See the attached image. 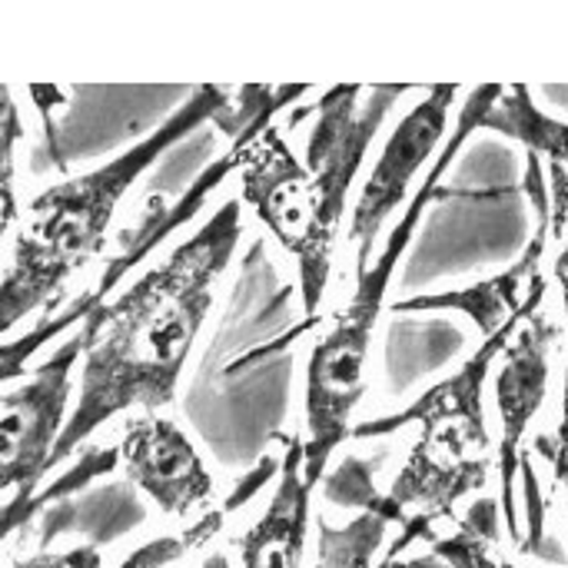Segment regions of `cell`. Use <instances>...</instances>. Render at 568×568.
<instances>
[{
  "label": "cell",
  "mask_w": 568,
  "mask_h": 568,
  "mask_svg": "<svg viewBox=\"0 0 568 568\" xmlns=\"http://www.w3.org/2000/svg\"><path fill=\"white\" fill-rule=\"evenodd\" d=\"M536 313V310H532ZM523 313L519 320H513L506 329H499L493 339H486L453 376H446L443 383H436L433 389H426L419 399H413L403 413L396 416H383V419H369L353 426L349 439H373V436H389L403 426H433V423H459V426H486V406H483V393L489 376L496 373L499 356L506 353V346L513 343L516 329L532 316Z\"/></svg>",
  "instance_id": "7c38bea8"
},
{
  "label": "cell",
  "mask_w": 568,
  "mask_h": 568,
  "mask_svg": "<svg viewBox=\"0 0 568 568\" xmlns=\"http://www.w3.org/2000/svg\"><path fill=\"white\" fill-rule=\"evenodd\" d=\"M559 339V323L536 310L513 336L506 353L496 363V416H499V483H503V513L509 536L519 539L516 519V473L523 466V443L532 429V419L542 413L552 379V346Z\"/></svg>",
  "instance_id": "9c48e42d"
},
{
  "label": "cell",
  "mask_w": 568,
  "mask_h": 568,
  "mask_svg": "<svg viewBox=\"0 0 568 568\" xmlns=\"http://www.w3.org/2000/svg\"><path fill=\"white\" fill-rule=\"evenodd\" d=\"M10 568H103V559L93 542H80L63 552H37L30 559H17Z\"/></svg>",
  "instance_id": "ac0fdd59"
},
{
  "label": "cell",
  "mask_w": 568,
  "mask_h": 568,
  "mask_svg": "<svg viewBox=\"0 0 568 568\" xmlns=\"http://www.w3.org/2000/svg\"><path fill=\"white\" fill-rule=\"evenodd\" d=\"M243 236V200H226L163 263L150 266L113 303L100 306V333L80 366V399L53 449L73 456L120 413H160L176 399L186 359L213 310L216 283Z\"/></svg>",
  "instance_id": "6da1fadb"
},
{
  "label": "cell",
  "mask_w": 568,
  "mask_h": 568,
  "mask_svg": "<svg viewBox=\"0 0 568 568\" xmlns=\"http://www.w3.org/2000/svg\"><path fill=\"white\" fill-rule=\"evenodd\" d=\"M389 519L383 513H359L356 519L333 526L316 519V562L313 568H383L376 556L389 536Z\"/></svg>",
  "instance_id": "9a60e30c"
},
{
  "label": "cell",
  "mask_w": 568,
  "mask_h": 568,
  "mask_svg": "<svg viewBox=\"0 0 568 568\" xmlns=\"http://www.w3.org/2000/svg\"><path fill=\"white\" fill-rule=\"evenodd\" d=\"M486 568H519V566H513V562H506L503 556H493V559L486 562Z\"/></svg>",
  "instance_id": "44dd1931"
},
{
  "label": "cell",
  "mask_w": 568,
  "mask_h": 568,
  "mask_svg": "<svg viewBox=\"0 0 568 568\" xmlns=\"http://www.w3.org/2000/svg\"><path fill=\"white\" fill-rule=\"evenodd\" d=\"M539 449L552 459V473H556V486H562V493L568 496V453H562V449H556L549 439H542L539 443Z\"/></svg>",
  "instance_id": "d6986e66"
},
{
  "label": "cell",
  "mask_w": 568,
  "mask_h": 568,
  "mask_svg": "<svg viewBox=\"0 0 568 568\" xmlns=\"http://www.w3.org/2000/svg\"><path fill=\"white\" fill-rule=\"evenodd\" d=\"M20 136V120H17V106L10 100V90L3 93V230L10 233L13 220H17V206H13V146Z\"/></svg>",
  "instance_id": "e0dca14e"
},
{
  "label": "cell",
  "mask_w": 568,
  "mask_h": 568,
  "mask_svg": "<svg viewBox=\"0 0 568 568\" xmlns=\"http://www.w3.org/2000/svg\"><path fill=\"white\" fill-rule=\"evenodd\" d=\"M230 100V87H196L190 100L176 106L153 133H146L113 160L100 163L97 170L53 183L37 200H30L17 226L10 266L0 290L3 333H13L17 323L50 306L53 296L63 293L67 283L103 253L120 200L166 150H173L206 120H216L223 130L233 133Z\"/></svg>",
  "instance_id": "3957f363"
},
{
  "label": "cell",
  "mask_w": 568,
  "mask_h": 568,
  "mask_svg": "<svg viewBox=\"0 0 568 568\" xmlns=\"http://www.w3.org/2000/svg\"><path fill=\"white\" fill-rule=\"evenodd\" d=\"M503 93H506V87L473 90V100L463 106L459 126L453 130V140L443 146V153L429 166L426 183L406 203V210H403L399 223L393 226L383 253L363 273H356V290H353L349 303L336 313V320L316 336V343L310 349L306 399H303V413H306L303 453H306V473L316 483L326 479V466H329L333 453L353 436V413L366 393V359H369L373 333H376V323L386 310V290H389V283H393V276H396V270H399V263L413 243V233H416L419 220L426 216L429 203L443 193L439 190L443 173L453 166L463 143L483 130L486 113L499 103Z\"/></svg>",
  "instance_id": "277c9868"
},
{
  "label": "cell",
  "mask_w": 568,
  "mask_h": 568,
  "mask_svg": "<svg viewBox=\"0 0 568 568\" xmlns=\"http://www.w3.org/2000/svg\"><path fill=\"white\" fill-rule=\"evenodd\" d=\"M100 310H93L73 336L57 346L27 383L3 393V453L0 486L7 493V532H17L30 519L37 489L50 473L53 449L70 423V386L73 366L87 356L100 333Z\"/></svg>",
  "instance_id": "5b68a950"
},
{
  "label": "cell",
  "mask_w": 568,
  "mask_h": 568,
  "mask_svg": "<svg viewBox=\"0 0 568 568\" xmlns=\"http://www.w3.org/2000/svg\"><path fill=\"white\" fill-rule=\"evenodd\" d=\"M120 469L126 483L140 489L163 516L176 519H186L216 493V483L193 439L160 413H143L140 419L126 423Z\"/></svg>",
  "instance_id": "30bf717a"
},
{
  "label": "cell",
  "mask_w": 568,
  "mask_h": 568,
  "mask_svg": "<svg viewBox=\"0 0 568 568\" xmlns=\"http://www.w3.org/2000/svg\"><path fill=\"white\" fill-rule=\"evenodd\" d=\"M483 130L519 140L529 150V156L568 173V120L549 116L546 110H539L529 87H523V83L506 87L499 103L486 113Z\"/></svg>",
  "instance_id": "5bb4252c"
},
{
  "label": "cell",
  "mask_w": 568,
  "mask_h": 568,
  "mask_svg": "<svg viewBox=\"0 0 568 568\" xmlns=\"http://www.w3.org/2000/svg\"><path fill=\"white\" fill-rule=\"evenodd\" d=\"M456 93H459V87H449V83L429 87L426 97L389 133L376 166L369 170V176L353 203V216L346 226V243L353 250L356 273H363L373 263L369 260L373 243L383 236L386 223L406 203L413 180L419 176V170L429 163V156L443 143L446 123H449V106L456 103Z\"/></svg>",
  "instance_id": "52a82bcc"
},
{
  "label": "cell",
  "mask_w": 568,
  "mask_h": 568,
  "mask_svg": "<svg viewBox=\"0 0 568 568\" xmlns=\"http://www.w3.org/2000/svg\"><path fill=\"white\" fill-rule=\"evenodd\" d=\"M383 568H449V566L429 552V556H416V559H406V562H386Z\"/></svg>",
  "instance_id": "ffe728a7"
},
{
  "label": "cell",
  "mask_w": 568,
  "mask_h": 568,
  "mask_svg": "<svg viewBox=\"0 0 568 568\" xmlns=\"http://www.w3.org/2000/svg\"><path fill=\"white\" fill-rule=\"evenodd\" d=\"M280 466H283V456H263L220 506H210L200 519H193L176 536H163V539H153V542L140 546V549H133L120 562V568H170L183 562V559H190V556H196L200 549H206L223 532V526H226V519L233 513H240L270 479L280 476Z\"/></svg>",
  "instance_id": "4fadbf2b"
},
{
  "label": "cell",
  "mask_w": 568,
  "mask_h": 568,
  "mask_svg": "<svg viewBox=\"0 0 568 568\" xmlns=\"http://www.w3.org/2000/svg\"><path fill=\"white\" fill-rule=\"evenodd\" d=\"M306 93V87H286V90H280L276 93V100L253 120V123H246L243 130H240V140L230 146V153L226 156H220V160H213V166H206L200 176H196V183L190 186V193L173 206V210H166V213H153L150 216V223L153 226H146L143 230V240H136V246L133 250H126L123 256H116L110 266H106V273H103V280L87 293V296H80L67 313H60L57 316V323H47V320H40L37 326H33V333H27L20 343H10V346H3V379H13L17 373H20V366L27 363V356H33L43 343H50L53 336H60L63 329H70V326H77L80 320H87L93 310H100L103 306V300H106V293L130 273V266L136 263V260H143L156 243H163L183 220H190L200 206H203V200H206V193H213L233 170H243L246 166V156H250V146H253V140L273 123V113L276 110H283L286 103H293L296 97H303Z\"/></svg>",
  "instance_id": "ba28073f"
},
{
  "label": "cell",
  "mask_w": 568,
  "mask_h": 568,
  "mask_svg": "<svg viewBox=\"0 0 568 568\" xmlns=\"http://www.w3.org/2000/svg\"><path fill=\"white\" fill-rule=\"evenodd\" d=\"M273 439L283 443V466L270 506L240 539L243 568H303L306 559L313 493L320 483L306 473V453L300 436L276 433Z\"/></svg>",
  "instance_id": "8fae6325"
},
{
  "label": "cell",
  "mask_w": 568,
  "mask_h": 568,
  "mask_svg": "<svg viewBox=\"0 0 568 568\" xmlns=\"http://www.w3.org/2000/svg\"><path fill=\"white\" fill-rule=\"evenodd\" d=\"M493 436L489 426H459V423H433L423 426L419 443L413 446L406 466L393 479L389 493L379 496L373 513H383L389 523L403 526V539L379 562H396V556L433 532L436 523L453 519L456 503L479 493L489 483L493 469Z\"/></svg>",
  "instance_id": "8992f818"
},
{
  "label": "cell",
  "mask_w": 568,
  "mask_h": 568,
  "mask_svg": "<svg viewBox=\"0 0 568 568\" xmlns=\"http://www.w3.org/2000/svg\"><path fill=\"white\" fill-rule=\"evenodd\" d=\"M549 230L552 240H562V250L556 256V276L562 283V300H566V316H568V173L559 166H549ZM568 429V366H566V399H562V429L559 436Z\"/></svg>",
  "instance_id": "2e32d148"
},
{
  "label": "cell",
  "mask_w": 568,
  "mask_h": 568,
  "mask_svg": "<svg viewBox=\"0 0 568 568\" xmlns=\"http://www.w3.org/2000/svg\"><path fill=\"white\" fill-rule=\"evenodd\" d=\"M403 83L333 87L316 103V123L300 160L280 126H266L240 170V200L296 263L306 326L316 323L329 286L349 190Z\"/></svg>",
  "instance_id": "7a4b0ae2"
}]
</instances>
